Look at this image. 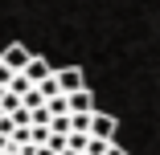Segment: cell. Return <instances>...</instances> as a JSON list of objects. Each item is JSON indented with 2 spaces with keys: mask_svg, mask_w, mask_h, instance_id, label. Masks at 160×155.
I'll return each instance as SVG.
<instances>
[{
  "mask_svg": "<svg viewBox=\"0 0 160 155\" xmlns=\"http://www.w3.org/2000/svg\"><path fill=\"white\" fill-rule=\"evenodd\" d=\"M29 61H33V53H29L21 41H12V45H4V49H0V66H8L12 74H25V66H29Z\"/></svg>",
  "mask_w": 160,
  "mask_h": 155,
  "instance_id": "cell-1",
  "label": "cell"
},
{
  "mask_svg": "<svg viewBox=\"0 0 160 155\" xmlns=\"http://www.w3.org/2000/svg\"><path fill=\"white\" fill-rule=\"evenodd\" d=\"M115 131H119V118L94 110V118H90V139H99V143H115Z\"/></svg>",
  "mask_w": 160,
  "mask_h": 155,
  "instance_id": "cell-2",
  "label": "cell"
},
{
  "mask_svg": "<svg viewBox=\"0 0 160 155\" xmlns=\"http://www.w3.org/2000/svg\"><path fill=\"white\" fill-rule=\"evenodd\" d=\"M53 78H58V86H62V94H78V90H86V74L78 70V66H66V70H53Z\"/></svg>",
  "mask_w": 160,
  "mask_h": 155,
  "instance_id": "cell-3",
  "label": "cell"
},
{
  "mask_svg": "<svg viewBox=\"0 0 160 155\" xmlns=\"http://www.w3.org/2000/svg\"><path fill=\"white\" fill-rule=\"evenodd\" d=\"M25 78H29V86H41V82H49V78H53V66H49L45 57H37V53H33V61L25 66Z\"/></svg>",
  "mask_w": 160,
  "mask_h": 155,
  "instance_id": "cell-4",
  "label": "cell"
},
{
  "mask_svg": "<svg viewBox=\"0 0 160 155\" xmlns=\"http://www.w3.org/2000/svg\"><path fill=\"white\" fill-rule=\"evenodd\" d=\"M66 106H70V114H94V94L90 90H78V94L66 98Z\"/></svg>",
  "mask_w": 160,
  "mask_h": 155,
  "instance_id": "cell-5",
  "label": "cell"
},
{
  "mask_svg": "<svg viewBox=\"0 0 160 155\" xmlns=\"http://www.w3.org/2000/svg\"><path fill=\"white\" fill-rule=\"evenodd\" d=\"M90 118L94 114H70V135H90Z\"/></svg>",
  "mask_w": 160,
  "mask_h": 155,
  "instance_id": "cell-6",
  "label": "cell"
},
{
  "mask_svg": "<svg viewBox=\"0 0 160 155\" xmlns=\"http://www.w3.org/2000/svg\"><path fill=\"white\" fill-rule=\"evenodd\" d=\"M21 106H25V110H29V114H37V110H41V106H45V98H41V94H37V86H33V90H29V94H25V98H21Z\"/></svg>",
  "mask_w": 160,
  "mask_h": 155,
  "instance_id": "cell-7",
  "label": "cell"
},
{
  "mask_svg": "<svg viewBox=\"0 0 160 155\" xmlns=\"http://www.w3.org/2000/svg\"><path fill=\"white\" fill-rule=\"evenodd\" d=\"M0 110H4V114H17V110H21V98L4 90V98H0Z\"/></svg>",
  "mask_w": 160,
  "mask_h": 155,
  "instance_id": "cell-8",
  "label": "cell"
},
{
  "mask_svg": "<svg viewBox=\"0 0 160 155\" xmlns=\"http://www.w3.org/2000/svg\"><path fill=\"white\" fill-rule=\"evenodd\" d=\"M12 78H17V74H12L8 66H0V86H4V90H8V82H12Z\"/></svg>",
  "mask_w": 160,
  "mask_h": 155,
  "instance_id": "cell-9",
  "label": "cell"
},
{
  "mask_svg": "<svg viewBox=\"0 0 160 155\" xmlns=\"http://www.w3.org/2000/svg\"><path fill=\"white\" fill-rule=\"evenodd\" d=\"M107 155H127V151H123V147H115V143H111V151H107Z\"/></svg>",
  "mask_w": 160,
  "mask_h": 155,
  "instance_id": "cell-10",
  "label": "cell"
}]
</instances>
